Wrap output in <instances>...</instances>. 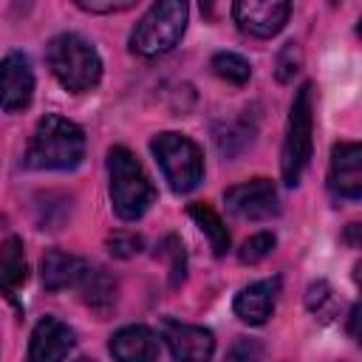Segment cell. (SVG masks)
Masks as SVG:
<instances>
[{
    "mask_svg": "<svg viewBox=\"0 0 362 362\" xmlns=\"http://www.w3.org/2000/svg\"><path fill=\"white\" fill-rule=\"evenodd\" d=\"M85 158V133L76 122L48 113L37 122L25 150L28 170H74Z\"/></svg>",
    "mask_w": 362,
    "mask_h": 362,
    "instance_id": "obj_1",
    "label": "cell"
},
{
    "mask_svg": "<svg viewBox=\"0 0 362 362\" xmlns=\"http://www.w3.org/2000/svg\"><path fill=\"white\" fill-rule=\"evenodd\" d=\"M45 59H48L54 79L71 93L93 90L102 79L99 51L82 34L65 31V34L51 37V42L45 48Z\"/></svg>",
    "mask_w": 362,
    "mask_h": 362,
    "instance_id": "obj_2",
    "label": "cell"
},
{
    "mask_svg": "<svg viewBox=\"0 0 362 362\" xmlns=\"http://www.w3.org/2000/svg\"><path fill=\"white\" fill-rule=\"evenodd\" d=\"M110 175V204L122 221H139L156 201V187L139 158L127 147H113L107 153Z\"/></svg>",
    "mask_w": 362,
    "mask_h": 362,
    "instance_id": "obj_3",
    "label": "cell"
},
{
    "mask_svg": "<svg viewBox=\"0 0 362 362\" xmlns=\"http://www.w3.org/2000/svg\"><path fill=\"white\" fill-rule=\"evenodd\" d=\"M314 88L305 82L291 102L288 110V127L283 139V153H280V173L286 187H297L314 150Z\"/></svg>",
    "mask_w": 362,
    "mask_h": 362,
    "instance_id": "obj_4",
    "label": "cell"
},
{
    "mask_svg": "<svg viewBox=\"0 0 362 362\" xmlns=\"http://www.w3.org/2000/svg\"><path fill=\"white\" fill-rule=\"evenodd\" d=\"M189 8L181 0H161L147 8L130 34V51L139 57H161L173 51L187 31Z\"/></svg>",
    "mask_w": 362,
    "mask_h": 362,
    "instance_id": "obj_5",
    "label": "cell"
},
{
    "mask_svg": "<svg viewBox=\"0 0 362 362\" xmlns=\"http://www.w3.org/2000/svg\"><path fill=\"white\" fill-rule=\"evenodd\" d=\"M150 150L173 192H192L204 181V156L192 139L181 133H158L153 136Z\"/></svg>",
    "mask_w": 362,
    "mask_h": 362,
    "instance_id": "obj_6",
    "label": "cell"
},
{
    "mask_svg": "<svg viewBox=\"0 0 362 362\" xmlns=\"http://www.w3.org/2000/svg\"><path fill=\"white\" fill-rule=\"evenodd\" d=\"M226 209L240 221H269L280 212L277 187L269 178H252L223 192Z\"/></svg>",
    "mask_w": 362,
    "mask_h": 362,
    "instance_id": "obj_7",
    "label": "cell"
},
{
    "mask_svg": "<svg viewBox=\"0 0 362 362\" xmlns=\"http://www.w3.org/2000/svg\"><path fill=\"white\" fill-rule=\"evenodd\" d=\"M161 334L175 362H212L215 334L209 328L178 322V320H164Z\"/></svg>",
    "mask_w": 362,
    "mask_h": 362,
    "instance_id": "obj_8",
    "label": "cell"
},
{
    "mask_svg": "<svg viewBox=\"0 0 362 362\" xmlns=\"http://www.w3.org/2000/svg\"><path fill=\"white\" fill-rule=\"evenodd\" d=\"M291 14V6L286 0H240L232 6V17L240 31L252 37H274Z\"/></svg>",
    "mask_w": 362,
    "mask_h": 362,
    "instance_id": "obj_9",
    "label": "cell"
},
{
    "mask_svg": "<svg viewBox=\"0 0 362 362\" xmlns=\"http://www.w3.org/2000/svg\"><path fill=\"white\" fill-rule=\"evenodd\" d=\"M34 96V71L31 59L20 51H11L0 62V107L17 113L31 105Z\"/></svg>",
    "mask_w": 362,
    "mask_h": 362,
    "instance_id": "obj_10",
    "label": "cell"
},
{
    "mask_svg": "<svg viewBox=\"0 0 362 362\" xmlns=\"http://www.w3.org/2000/svg\"><path fill=\"white\" fill-rule=\"evenodd\" d=\"M76 345V334L59 317H42L28 339V362H62Z\"/></svg>",
    "mask_w": 362,
    "mask_h": 362,
    "instance_id": "obj_11",
    "label": "cell"
},
{
    "mask_svg": "<svg viewBox=\"0 0 362 362\" xmlns=\"http://www.w3.org/2000/svg\"><path fill=\"white\" fill-rule=\"evenodd\" d=\"M328 187L334 195L356 201L362 195V147L356 141H339L331 150Z\"/></svg>",
    "mask_w": 362,
    "mask_h": 362,
    "instance_id": "obj_12",
    "label": "cell"
},
{
    "mask_svg": "<svg viewBox=\"0 0 362 362\" xmlns=\"http://www.w3.org/2000/svg\"><path fill=\"white\" fill-rule=\"evenodd\" d=\"M90 263L85 257H76L62 249H48L42 255V286L48 291H62V288H79L85 277L90 274Z\"/></svg>",
    "mask_w": 362,
    "mask_h": 362,
    "instance_id": "obj_13",
    "label": "cell"
},
{
    "mask_svg": "<svg viewBox=\"0 0 362 362\" xmlns=\"http://www.w3.org/2000/svg\"><path fill=\"white\" fill-rule=\"evenodd\" d=\"M107 351L116 362H156L161 342L147 325H124L110 337Z\"/></svg>",
    "mask_w": 362,
    "mask_h": 362,
    "instance_id": "obj_14",
    "label": "cell"
},
{
    "mask_svg": "<svg viewBox=\"0 0 362 362\" xmlns=\"http://www.w3.org/2000/svg\"><path fill=\"white\" fill-rule=\"evenodd\" d=\"M277 297H280V277L249 283L235 297V314L249 325H263L272 317Z\"/></svg>",
    "mask_w": 362,
    "mask_h": 362,
    "instance_id": "obj_15",
    "label": "cell"
},
{
    "mask_svg": "<svg viewBox=\"0 0 362 362\" xmlns=\"http://www.w3.org/2000/svg\"><path fill=\"white\" fill-rule=\"evenodd\" d=\"M25 280H28V263H25L23 240L17 235H8L6 240H0V291L6 294V300L20 305L17 291Z\"/></svg>",
    "mask_w": 362,
    "mask_h": 362,
    "instance_id": "obj_16",
    "label": "cell"
},
{
    "mask_svg": "<svg viewBox=\"0 0 362 362\" xmlns=\"http://www.w3.org/2000/svg\"><path fill=\"white\" fill-rule=\"evenodd\" d=\"M189 218H192V221L198 223V229L209 238L212 252H215L218 257H223V255L229 252V232H226L221 215H218L212 206H206V204H192V206H189Z\"/></svg>",
    "mask_w": 362,
    "mask_h": 362,
    "instance_id": "obj_17",
    "label": "cell"
},
{
    "mask_svg": "<svg viewBox=\"0 0 362 362\" xmlns=\"http://www.w3.org/2000/svg\"><path fill=\"white\" fill-rule=\"evenodd\" d=\"M79 288H82L85 303L93 311H99V314H105L113 305V300H116V283L105 272H99V269H90V274L85 277V283Z\"/></svg>",
    "mask_w": 362,
    "mask_h": 362,
    "instance_id": "obj_18",
    "label": "cell"
},
{
    "mask_svg": "<svg viewBox=\"0 0 362 362\" xmlns=\"http://www.w3.org/2000/svg\"><path fill=\"white\" fill-rule=\"evenodd\" d=\"M209 65H212V71H215L221 79H226V82H232V85H246L249 76H252L249 59L240 57V54H235V51H218Z\"/></svg>",
    "mask_w": 362,
    "mask_h": 362,
    "instance_id": "obj_19",
    "label": "cell"
},
{
    "mask_svg": "<svg viewBox=\"0 0 362 362\" xmlns=\"http://www.w3.org/2000/svg\"><path fill=\"white\" fill-rule=\"evenodd\" d=\"M156 257H167V272H170V286H181L184 277H187V255H184V246L175 235H167L161 243H158V252Z\"/></svg>",
    "mask_w": 362,
    "mask_h": 362,
    "instance_id": "obj_20",
    "label": "cell"
},
{
    "mask_svg": "<svg viewBox=\"0 0 362 362\" xmlns=\"http://www.w3.org/2000/svg\"><path fill=\"white\" fill-rule=\"evenodd\" d=\"M274 246H277V238L272 232H257L249 240H243V246L238 249V260L243 266H255V263L266 260L274 252Z\"/></svg>",
    "mask_w": 362,
    "mask_h": 362,
    "instance_id": "obj_21",
    "label": "cell"
},
{
    "mask_svg": "<svg viewBox=\"0 0 362 362\" xmlns=\"http://www.w3.org/2000/svg\"><path fill=\"white\" fill-rule=\"evenodd\" d=\"M305 305H308V311L317 314V317L331 314V305H334V291H331V286H328L325 280L311 283L308 291H305Z\"/></svg>",
    "mask_w": 362,
    "mask_h": 362,
    "instance_id": "obj_22",
    "label": "cell"
},
{
    "mask_svg": "<svg viewBox=\"0 0 362 362\" xmlns=\"http://www.w3.org/2000/svg\"><path fill=\"white\" fill-rule=\"evenodd\" d=\"M300 62H303V54H300V45L297 42H286L277 54V79L280 82H288L294 79V74L300 71Z\"/></svg>",
    "mask_w": 362,
    "mask_h": 362,
    "instance_id": "obj_23",
    "label": "cell"
},
{
    "mask_svg": "<svg viewBox=\"0 0 362 362\" xmlns=\"http://www.w3.org/2000/svg\"><path fill=\"white\" fill-rule=\"evenodd\" d=\"M263 356V345L252 337H238L232 342V348L226 351V359L223 362H260Z\"/></svg>",
    "mask_w": 362,
    "mask_h": 362,
    "instance_id": "obj_24",
    "label": "cell"
},
{
    "mask_svg": "<svg viewBox=\"0 0 362 362\" xmlns=\"http://www.w3.org/2000/svg\"><path fill=\"white\" fill-rule=\"evenodd\" d=\"M107 249L113 257H130L141 249V238L130 235V232H116L113 238H107Z\"/></svg>",
    "mask_w": 362,
    "mask_h": 362,
    "instance_id": "obj_25",
    "label": "cell"
},
{
    "mask_svg": "<svg viewBox=\"0 0 362 362\" xmlns=\"http://www.w3.org/2000/svg\"><path fill=\"white\" fill-rule=\"evenodd\" d=\"M76 6L79 8H85V11H90V14H113V11H127L130 6H133V0H76Z\"/></svg>",
    "mask_w": 362,
    "mask_h": 362,
    "instance_id": "obj_26",
    "label": "cell"
},
{
    "mask_svg": "<svg viewBox=\"0 0 362 362\" xmlns=\"http://www.w3.org/2000/svg\"><path fill=\"white\" fill-rule=\"evenodd\" d=\"M76 362H93V359H76Z\"/></svg>",
    "mask_w": 362,
    "mask_h": 362,
    "instance_id": "obj_27",
    "label": "cell"
}]
</instances>
